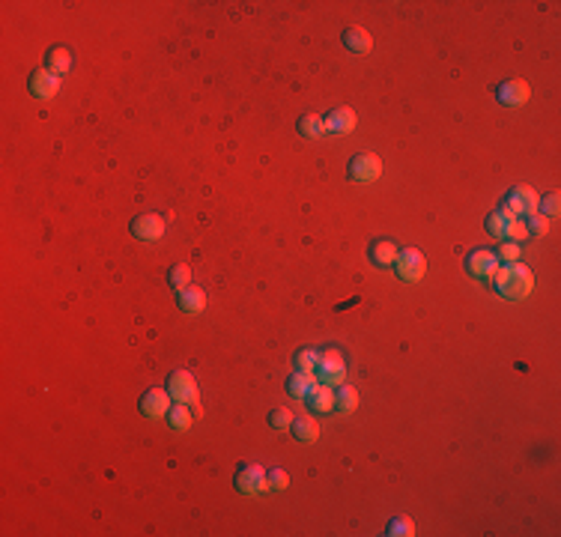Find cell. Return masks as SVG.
Segmentation results:
<instances>
[{"label":"cell","instance_id":"15","mask_svg":"<svg viewBox=\"0 0 561 537\" xmlns=\"http://www.w3.org/2000/svg\"><path fill=\"white\" fill-rule=\"evenodd\" d=\"M293 436L298 442H305V445H310V442H317L320 439V424H317V418L314 415H298V418H293Z\"/></svg>","mask_w":561,"mask_h":537},{"label":"cell","instance_id":"1","mask_svg":"<svg viewBox=\"0 0 561 537\" xmlns=\"http://www.w3.org/2000/svg\"><path fill=\"white\" fill-rule=\"evenodd\" d=\"M493 290L502 298H510V302H522L534 290V274L526 263L514 260V263H505L493 272Z\"/></svg>","mask_w":561,"mask_h":537},{"label":"cell","instance_id":"19","mask_svg":"<svg viewBox=\"0 0 561 537\" xmlns=\"http://www.w3.org/2000/svg\"><path fill=\"white\" fill-rule=\"evenodd\" d=\"M370 260H373V263H379V266H394V260H397V245H394L391 239L373 242V248H370Z\"/></svg>","mask_w":561,"mask_h":537},{"label":"cell","instance_id":"33","mask_svg":"<svg viewBox=\"0 0 561 537\" xmlns=\"http://www.w3.org/2000/svg\"><path fill=\"white\" fill-rule=\"evenodd\" d=\"M543 215H546V218L558 215V191H553L550 197H546V203H543Z\"/></svg>","mask_w":561,"mask_h":537},{"label":"cell","instance_id":"11","mask_svg":"<svg viewBox=\"0 0 561 537\" xmlns=\"http://www.w3.org/2000/svg\"><path fill=\"white\" fill-rule=\"evenodd\" d=\"M30 93L36 99H54L60 93V75H54L51 69H36L30 75Z\"/></svg>","mask_w":561,"mask_h":537},{"label":"cell","instance_id":"5","mask_svg":"<svg viewBox=\"0 0 561 537\" xmlns=\"http://www.w3.org/2000/svg\"><path fill=\"white\" fill-rule=\"evenodd\" d=\"M505 206H508L510 212H514V215L529 218V215H534V212H538L541 197H538V191H534V189H529V185H517V189H510V191H508Z\"/></svg>","mask_w":561,"mask_h":537},{"label":"cell","instance_id":"12","mask_svg":"<svg viewBox=\"0 0 561 537\" xmlns=\"http://www.w3.org/2000/svg\"><path fill=\"white\" fill-rule=\"evenodd\" d=\"M322 126L329 134H350L358 126V117L353 108H334L329 117H322Z\"/></svg>","mask_w":561,"mask_h":537},{"label":"cell","instance_id":"29","mask_svg":"<svg viewBox=\"0 0 561 537\" xmlns=\"http://www.w3.org/2000/svg\"><path fill=\"white\" fill-rule=\"evenodd\" d=\"M526 224H529V236H546V233H550V218H546V215H538V212H534V215H529Z\"/></svg>","mask_w":561,"mask_h":537},{"label":"cell","instance_id":"23","mask_svg":"<svg viewBox=\"0 0 561 537\" xmlns=\"http://www.w3.org/2000/svg\"><path fill=\"white\" fill-rule=\"evenodd\" d=\"M505 239L508 242H522V239H529V224H526V218H519V215H514L508 221V227H505Z\"/></svg>","mask_w":561,"mask_h":537},{"label":"cell","instance_id":"9","mask_svg":"<svg viewBox=\"0 0 561 537\" xmlns=\"http://www.w3.org/2000/svg\"><path fill=\"white\" fill-rule=\"evenodd\" d=\"M496 96H498V102H502V105L519 108V105H526L531 99V87H529V81H522V78H510V81H505L502 87H498Z\"/></svg>","mask_w":561,"mask_h":537},{"label":"cell","instance_id":"4","mask_svg":"<svg viewBox=\"0 0 561 537\" xmlns=\"http://www.w3.org/2000/svg\"><path fill=\"white\" fill-rule=\"evenodd\" d=\"M233 484H236V490L245 493V495H257V493L272 490V486H269V474H266V469H263V466H257V463L239 466V472H236Z\"/></svg>","mask_w":561,"mask_h":537},{"label":"cell","instance_id":"32","mask_svg":"<svg viewBox=\"0 0 561 537\" xmlns=\"http://www.w3.org/2000/svg\"><path fill=\"white\" fill-rule=\"evenodd\" d=\"M498 260H505V263H514V260H519V245L517 242H505L502 248H498Z\"/></svg>","mask_w":561,"mask_h":537},{"label":"cell","instance_id":"22","mask_svg":"<svg viewBox=\"0 0 561 537\" xmlns=\"http://www.w3.org/2000/svg\"><path fill=\"white\" fill-rule=\"evenodd\" d=\"M334 409H341V412L358 409V391L353 385H338V391H334Z\"/></svg>","mask_w":561,"mask_h":537},{"label":"cell","instance_id":"14","mask_svg":"<svg viewBox=\"0 0 561 537\" xmlns=\"http://www.w3.org/2000/svg\"><path fill=\"white\" fill-rule=\"evenodd\" d=\"M343 45L350 48L353 54H370V51H373V36H370L365 27L353 24V27L343 30Z\"/></svg>","mask_w":561,"mask_h":537},{"label":"cell","instance_id":"6","mask_svg":"<svg viewBox=\"0 0 561 537\" xmlns=\"http://www.w3.org/2000/svg\"><path fill=\"white\" fill-rule=\"evenodd\" d=\"M346 173H350V179H355V182H373V179L382 177V161L373 153H361V156L350 158Z\"/></svg>","mask_w":561,"mask_h":537},{"label":"cell","instance_id":"18","mask_svg":"<svg viewBox=\"0 0 561 537\" xmlns=\"http://www.w3.org/2000/svg\"><path fill=\"white\" fill-rule=\"evenodd\" d=\"M308 406L314 409V412H332L334 409V391H332V385H317V388L308 394Z\"/></svg>","mask_w":561,"mask_h":537},{"label":"cell","instance_id":"30","mask_svg":"<svg viewBox=\"0 0 561 537\" xmlns=\"http://www.w3.org/2000/svg\"><path fill=\"white\" fill-rule=\"evenodd\" d=\"M269 424H272V427H275V430H284V427H290V424H293V412L290 409H272V415H269Z\"/></svg>","mask_w":561,"mask_h":537},{"label":"cell","instance_id":"13","mask_svg":"<svg viewBox=\"0 0 561 537\" xmlns=\"http://www.w3.org/2000/svg\"><path fill=\"white\" fill-rule=\"evenodd\" d=\"M466 266L475 278H493V272L498 269V257L493 251H472Z\"/></svg>","mask_w":561,"mask_h":537},{"label":"cell","instance_id":"3","mask_svg":"<svg viewBox=\"0 0 561 537\" xmlns=\"http://www.w3.org/2000/svg\"><path fill=\"white\" fill-rule=\"evenodd\" d=\"M394 272H397V278H401V281L415 284V281L424 278V272H427V257H424L418 248H403V251H397Z\"/></svg>","mask_w":561,"mask_h":537},{"label":"cell","instance_id":"20","mask_svg":"<svg viewBox=\"0 0 561 537\" xmlns=\"http://www.w3.org/2000/svg\"><path fill=\"white\" fill-rule=\"evenodd\" d=\"M191 421H194V412L189 409V403H177V406H170V412H168V424L173 430H189L191 427Z\"/></svg>","mask_w":561,"mask_h":537},{"label":"cell","instance_id":"21","mask_svg":"<svg viewBox=\"0 0 561 537\" xmlns=\"http://www.w3.org/2000/svg\"><path fill=\"white\" fill-rule=\"evenodd\" d=\"M48 69L54 75H66L72 69V51L69 48H51L48 51Z\"/></svg>","mask_w":561,"mask_h":537},{"label":"cell","instance_id":"17","mask_svg":"<svg viewBox=\"0 0 561 537\" xmlns=\"http://www.w3.org/2000/svg\"><path fill=\"white\" fill-rule=\"evenodd\" d=\"M317 388V382H314V373H302V370H296L293 377H290V382H286V391H290L296 400H308V394Z\"/></svg>","mask_w":561,"mask_h":537},{"label":"cell","instance_id":"28","mask_svg":"<svg viewBox=\"0 0 561 537\" xmlns=\"http://www.w3.org/2000/svg\"><path fill=\"white\" fill-rule=\"evenodd\" d=\"M317 358H320L317 349H302V353H296V370L314 373L317 370Z\"/></svg>","mask_w":561,"mask_h":537},{"label":"cell","instance_id":"27","mask_svg":"<svg viewBox=\"0 0 561 537\" xmlns=\"http://www.w3.org/2000/svg\"><path fill=\"white\" fill-rule=\"evenodd\" d=\"M298 132H302L305 137H320L322 132H326V126H322V117H317V114L302 117V120H298Z\"/></svg>","mask_w":561,"mask_h":537},{"label":"cell","instance_id":"7","mask_svg":"<svg viewBox=\"0 0 561 537\" xmlns=\"http://www.w3.org/2000/svg\"><path fill=\"white\" fill-rule=\"evenodd\" d=\"M168 391L177 403H189L197 406V382L189 370H173L170 379H168Z\"/></svg>","mask_w":561,"mask_h":537},{"label":"cell","instance_id":"8","mask_svg":"<svg viewBox=\"0 0 561 537\" xmlns=\"http://www.w3.org/2000/svg\"><path fill=\"white\" fill-rule=\"evenodd\" d=\"M165 230H168V224L161 215H156V212H146V215H138L132 221V236H138V239H144V242L161 239Z\"/></svg>","mask_w":561,"mask_h":537},{"label":"cell","instance_id":"26","mask_svg":"<svg viewBox=\"0 0 561 537\" xmlns=\"http://www.w3.org/2000/svg\"><path fill=\"white\" fill-rule=\"evenodd\" d=\"M168 281H170V286H173V290H185V286L191 284V269L185 266V263H177V266L170 269Z\"/></svg>","mask_w":561,"mask_h":537},{"label":"cell","instance_id":"10","mask_svg":"<svg viewBox=\"0 0 561 537\" xmlns=\"http://www.w3.org/2000/svg\"><path fill=\"white\" fill-rule=\"evenodd\" d=\"M170 391L168 388H149L144 397H141V412L146 418H168L170 412Z\"/></svg>","mask_w":561,"mask_h":537},{"label":"cell","instance_id":"16","mask_svg":"<svg viewBox=\"0 0 561 537\" xmlns=\"http://www.w3.org/2000/svg\"><path fill=\"white\" fill-rule=\"evenodd\" d=\"M179 308L185 310V314H201V310L206 308V293L201 290V286L189 284L185 290H179Z\"/></svg>","mask_w":561,"mask_h":537},{"label":"cell","instance_id":"25","mask_svg":"<svg viewBox=\"0 0 561 537\" xmlns=\"http://www.w3.org/2000/svg\"><path fill=\"white\" fill-rule=\"evenodd\" d=\"M385 534H389V537H412L415 534V522L409 517H394L389 522V529H385Z\"/></svg>","mask_w":561,"mask_h":537},{"label":"cell","instance_id":"31","mask_svg":"<svg viewBox=\"0 0 561 537\" xmlns=\"http://www.w3.org/2000/svg\"><path fill=\"white\" fill-rule=\"evenodd\" d=\"M266 474H269V486H272V490H286V486H290V474H286L284 469H272Z\"/></svg>","mask_w":561,"mask_h":537},{"label":"cell","instance_id":"2","mask_svg":"<svg viewBox=\"0 0 561 537\" xmlns=\"http://www.w3.org/2000/svg\"><path fill=\"white\" fill-rule=\"evenodd\" d=\"M314 373L322 385H332L334 388V385H343V379H346V361L338 349H326V353H320Z\"/></svg>","mask_w":561,"mask_h":537},{"label":"cell","instance_id":"24","mask_svg":"<svg viewBox=\"0 0 561 537\" xmlns=\"http://www.w3.org/2000/svg\"><path fill=\"white\" fill-rule=\"evenodd\" d=\"M510 218H514V212H510L508 206H502V209L493 212V215L487 218V230H490L493 236H505V227H508Z\"/></svg>","mask_w":561,"mask_h":537}]
</instances>
